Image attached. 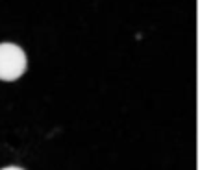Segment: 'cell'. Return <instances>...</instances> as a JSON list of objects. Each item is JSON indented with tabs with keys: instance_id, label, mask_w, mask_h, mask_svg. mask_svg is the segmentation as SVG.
<instances>
[{
	"instance_id": "1",
	"label": "cell",
	"mask_w": 211,
	"mask_h": 170,
	"mask_svg": "<svg viewBox=\"0 0 211 170\" xmlns=\"http://www.w3.org/2000/svg\"><path fill=\"white\" fill-rule=\"evenodd\" d=\"M26 54L19 44L0 42V80L11 82L26 72Z\"/></svg>"
},
{
	"instance_id": "2",
	"label": "cell",
	"mask_w": 211,
	"mask_h": 170,
	"mask_svg": "<svg viewBox=\"0 0 211 170\" xmlns=\"http://www.w3.org/2000/svg\"><path fill=\"white\" fill-rule=\"evenodd\" d=\"M2 170H24V168H21V167H6V168H2Z\"/></svg>"
}]
</instances>
